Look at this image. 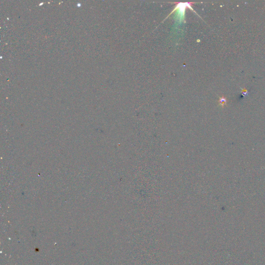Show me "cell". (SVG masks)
<instances>
[{"label": "cell", "instance_id": "cell-1", "mask_svg": "<svg viewBox=\"0 0 265 265\" xmlns=\"http://www.w3.org/2000/svg\"><path fill=\"white\" fill-rule=\"evenodd\" d=\"M173 3L176 4L173 10L166 18V19L169 17L172 13H175L174 19H175L177 23L181 24L182 22H186V11L187 8H189V9L193 11L195 13H196L198 16H199L192 7V5L195 3L194 2H177Z\"/></svg>", "mask_w": 265, "mask_h": 265}, {"label": "cell", "instance_id": "cell-2", "mask_svg": "<svg viewBox=\"0 0 265 265\" xmlns=\"http://www.w3.org/2000/svg\"><path fill=\"white\" fill-rule=\"evenodd\" d=\"M226 99L224 97H221L220 98L219 103L221 105H224L226 103Z\"/></svg>", "mask_w": 265, "mask_h": 265}]
</instances>
